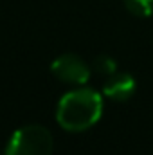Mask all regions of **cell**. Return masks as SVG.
Instances as JSON below:
<instances>
[{
    "mask_svg": "<svg viewBox=\"0 0 153 155\" xmlns=\"http://www.w3.org/2000/svg\"><path fill=\"white\" fill-rule=\"evenodd\" d=\"M103 114V97L94 88H76L67 92L56 110L58 124L67 132H85L92 128Z\"/></svg>",
    "mask_w": 153,
    "mask_h": 155,
    "instance_id": "1",
    "label": "cell"
},
{
    "mask_svg": "<svg viewBox=\"0 0 153 155\" xmlns=\"http://www.w3.org/2000/svg\"><path fill=\"white\" fill-rule=\"evenodd\" d=\"M54 141L41 124H25L18 128L5 148V155H52Z\"/></svg>",
    "mask_w": 153,
    "mask_h": 155,
    "instance_id": "2",
    "label": "cell"
},
{
    "mask_svg": "<svg viewBox=\"0 0 153 155\" xmlns=\"http://www.w3.org/2000/svg\"><path fill=\"white\" fill-rule=\"evenodd\" d=\"M50 71L60 81L69 85H85L90 78V67L86 65V61L72 52L58 56L52 61Z\"/></svg>",
    "mask_w": 153,
    "mask_h": 155,
    "instance_id": "3",
    "label": "cell"
},
{
    "mask_svg": "<svg viewBox=\"0 0 153 155\" xmlns=\"http://www.w3.org/2000/svg\"><path fill=\"white\" fill-rule=\"evenodd\" d=\"M137 83L128 72H114L103 83V94L114 101H126L135 94Z\"/></svg>",
    "mask_w": 153,
    "mask_h": 155,
    "instance_id": "4",
    "label": "cell"
},
{
    "mask_svg": "<svg viewBox=\"0 0 153 155\" xmlns=\"http://www.w3.org/2000/svg\"><path fill=\"white\" fill-rule=\"evenodd\" d=\"M126 9L135 16H150L153 13V0H122Z\"/></svg>",
    "mask_w": 153,
    "mask_h": 155,
    "instance_id": "5",
    "label": "cell"
},
{
    "mask_svg": "<svg viewBox=\"0 0 153 155\" xmlns=\"http://www.w3.org/2000/svg\"><path fill=\"white\" fill-rule=\"evenodd\" d=\"M94 69L99 72V74H105V76H112L114 72H117V63H115L114 58H110L108 54H101L94 60Z\"/></svg>",
    "mask_w": 153,
    "mask_h": 155,
    "instance_id": "6",
    "label": "cell"
},
{
    "mask_svg": "<svg viewBox=\"0 0 153 155\" xmlns=\"http://www.w3.org/2000/svg\"><path fill=\"white\" fill-rule=\"evenodd\" d=\"M4 155H5V153H4Z\"/></svg>",
    "mask_w": 153,
    "mask_h": 155,
    "instance_id": "7",
    "label": "cell"
}]
</instances>
